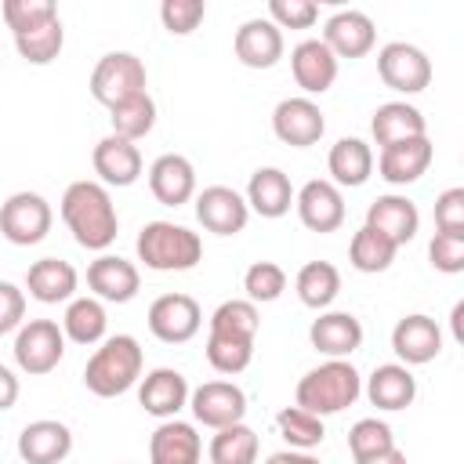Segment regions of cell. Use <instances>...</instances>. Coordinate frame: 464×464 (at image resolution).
Instances as JSON below:
<instances>
[{"mask_svg": "<svg viewBox=\"0 0 464 464\" xmlns=\"http://www.w3.org/2000/svg\"><path fill=\"white\" fill-rule=\"evenodd\" d=\"M62 221L65 228L72 232V239L83 246V250H98L105 254L112 243H116V232H120V218H116V203L109 196V188L102 181H72L65 192H62Z\"/></svg>", "mask_w": 464, "mask_h": 464, "instance_id": "6da1fadb", "label": "cell"}, {"mask_svg": "<svg viewBox=\"0 0 464 464\" xmlns=\"http://www.w3.org/2000/svg\"><path fill=\"white\" fill-rule=\"evenodd\" d=\"M141 366H145V352L138 337L116 334V337H105L102 348H94V355L87 359L83 384L98 399H116L141 381Z\"/></svg>", "mask_w": 464, "mask_h": 464, "instance_id": "7a4b0ae2", "label": "cell"}, {"mask_svg": "<svg viewBox=\"0 0 464 464\" xmlns=\"http://www.w3.org/2000/svg\"><path fill=\"white\" fill-rule=\"evenodd\" d=\"M362 395V377L348 359H326L319 366H312L297 388H294V406L315 413V417H330L348 410L355 399Z\"/></svg>", "mask_w": 464, "mask_h": 464, "instance_id": "3957f363", "label": "cell"}, {"mask_svg": "<svg viewBox=\"0 0 464 464\" xmlns=\"http://www.w3.org/2000/svg\"><path fill=\"white\" fill-rule=\"evenodd\" d=\"M138 261L152 272H188L203 261V239L174 221H145L134 239Z\"/></svg>", "mask_w": 464, "mask_h": 464, "instance_id": "277c9868", "label": "cell"}, {"mask_svg": "<svg viewBox=\"0 0 464 464\" xmlns=\"http://www.w3.org/2000/svg\"><path fill=\"white\" fill-rule=\"evenodd\" d=\"M91 98L102 102L105 109L134 98V94H145L149 87V76H145V62L130 51H109L98 58V65L91 69Z\"/></svg>", "mask_w": 464, "mask_h": 464, "instance_id": "5b68a950", "label": "cell"}, {"mask_svg": "<svg viewBox=\"0 0 464 464\" xmlns=\"http://www.w3.org/2000/svg\"><path fill=\"white\" fill-rule=\"evenodd\" d=\"M51 221H54L51 203L29 188L11 192L0 207V236L14 246H36L40 239H47Z\"/></svg>", "mask_w": 464, "mask_h": 464, "instance_id": "8992f818", "label": "cell"}, {"mask_svg": "<svg viewBox=\"0 0 464 464\" xmlns=\"http://www.w3.org/2000/svg\"><path fill=\"white\" fill-rule=\"evenodd\" d=\"M65 355V334L54 319H25L14 334V362L29 377L51 373Z\"/></svg>", "mask_w": 464, "mask_h": 464, "instance_id": "52a82bcc", "label": "cell"}, {"mask_svg": "<svg viewBox=\"0 0 464 464\" xmlns=\"http://www.w3.org/2000/svg\"><path fill=\"white\" fill-rule=\"evenodd\" d=\"M377 76L399 94H420L431 83V58L406 40H392L377 51Z\"/></svg>", "mask_w": 464, "mask_h": 464, "instance_id": "ba28073f", "label": "cell"}, {"mask_svg": "<svg viewBox=\"0 0 464 464\" xmlns=\"http://www.w3.org/2000/svg\"><path fill=\"white\" fill-rule=\"evenodd\" d=\"M149 334L163 344H185L199 334L203 326V308L196 297L188 294H160L152 304H149Z\"/></svg>", "mask_w": 464, "mask_h": 464, "instance_id": "9c48e42d", "label": "cell"}, {"mask_svg": "<svg viewBox=\"0 0 464 464\" xmlns=\"http://www.w3.org/2000/svg\"><path fill=\"white\" fill-rule=\"evenodd\" d=\"M188 410L203 428H228L246 417V392L232 381H203L188 392Z\"/></svg>", "mask_w": 464, "mask_h": 464, "instance_id": "30bf717a", "label": "cell"}, {"mask_svg": "<svg viewBox=\"0 0 464 464\" xmlns=\"http://www.w3.org/2000/svg\"><path fill=\"white\" fill-rule=\"evenodd\" d=\"M272 130L283 145H294V149H308L315 145L323 134H326V116L323 109L312 102V98H283L276 109H272Z\"/></svg>", "mask_w": 464, "mask_h": 464, "instance_id": "8fae6325", "label": "cell"}, {"mask_svg": "<svg viewBox=\"0 0 464 464\" xmlns=\"http://www.w3.org/2000/svg\"><path fill=\"white\" fill-rule=\"evenodd\" d=\"M87 286H91V297H98V301L127 304L141 290V272L134 261H127L120 254H98L87 265Z\"/></svg>", "mask_w": 464, "mask_h": 464, "instance_id": "7c38bea8", "label": "cell"}, {"mask_svg": "<svg viewBox=\"0 0 464 464\" xmlns=\"http://www.w3.org/2000/svg\"><path fill=\"white\" fill-rule=\"evenodd\" d=\"M294 207L308 232H337L344 225V196L326 178L304 181L301 192H294Z\"/></svg>", "mask_w": 464, "mask_h": 464, "instance_id": "4fadbf2b", "label": "cell"}, {"mask_svg": "<svg viewBox=\"0 0 464 464\" xmlns=\"http://www.w3.org/2000/svg\"><path fill=\"white\" fill-rule=\"evenodd\" d=\"M196 221L214 236H239L250 221L246 199L228 185H207L196 196Z\"/></svg>", "mask_w": 464, "mask_h": 464, "instance_id": "5bb4252c", "label": "cell"}, {"mask_svg": "<svg viewBox=\"0 0 464 464\" xmlns=\"http://www.w3.org/2000/svg\"><path fill=\"white\" fill-rule=\"evenodd\" d=\"M392 352L399 355L402 366H424V362L439 359V352H442V330H439V323L431 315H424V312L402 315L392 326Z\"/></svg>", "mask_w": 464, "mask_h": 464, "instance_id": "9a60e30c", "label": "cell"}, {"mask_svg": "<svg viewBox=\"0 0 464 464\" xmlns=\"http://www.w3.org/2000/svg\"><path fill=\"white\" fill-rule=\"evenodd\" d=\"M319 40L334 51L337 62H341V58H362V54L373 51V44H377V29H373V18H370L366 11L348 7V11H337V14L326 18Z\"/></svg>", "mask_w": 464, "mask_h": 464, "instance_id": "2e32d148", "label": "cell"}, {"mask_svg": "<svg viewBox=\"0 0 464 464\" xmlns=\"http://www.w3.org/2000/svg\"><path fill=\"white\" fill-rule=\"evenodd\" d=\"M290 72H294V83L304 91V98L308 94H326L337 80V58L319 36H308V40L294 44Z\"/></svg>", "mask_w": 464, "mask_h": 464, "instance_id": "e0dca14e", "label": "cell"}, {"mask_svg": "<svg viewBox=\"0 0 464 464\" xmlns=\"http://www.w3.org/2000/svg\"><path fill=\"white\" fill-rule=\"evenodd\" d=\"M91 163H94V174L102 178V185H116V188H127L141 178L145 170V160H141V149L127 138H116V134H105L94 152H91Z\"/></svg>", "mask_w": 464, "mask_h": 464, "instance_id": "ac0fdd59", "label": "cell"}, {"mask_svg": "<svg viewBox=\"0 0 464 464\" xmlns=\"http://www.w3.org/2000/svg\"><path fill=\"white\" fill-rule=\"evenodd\" d=\"M138 402L145 413L160 417V420H174L185 406H188V381L181 370H170V366H160L152 373L141 377L138 384Z\"/></svg>", "mask_w": 464, "mask_h": 464, "instance_id": "d6986e66", "label": "cell"}, {"mask_svg": "<svg viewBox=\"0 0 464 464\" xmlns=\"http://www.w3.org/2000/svg\"><path fill=\"white\" fill-rule=\"evenodd\" d=\"M435 160V149L424 138H410V141H395V145H384L381 156H377V174L388 181V185H413L428 174Z\"/></svg>", "mask_w": 464, "mask_h": 464, "instance_id": "ffe728a7", "label": "cell"}, {"mask_svg": "<svg viewBox=\"0 0 464 464\" xmlns=\"http://www.w3.org/2000/svg\"><path fill=\"white\" fill-rule=\"evenodd\" d=\"M149 192L163 207H181L196 196V167L181 152H163L149 167Z\"/></svg>", "mask_w": 464, "mask_h": 464, "instance_id": "44dd1931", "label": "cell"}, {"mask_svg": "<svg viewBox=\"0 0 464 464\" xmlns=\"http://www.w3.org/2000/svg\"><path fill=\"white\" fill-rule=\"evenodd\" d=\"M366 225L373 232H381L384 239H392L395 246H406L420 228V210H417V203L410 196L388 192V196H377L366 207Z\"/></svg>", "mask_w": 464, "mask_h": 464, "instance_id": "7402d4cb", "label": "cell"}, {"mask_svg": "<svg viewBox=\"0 0 464 464\" xmlns=\"http://www.w3.org/2000/svg\"><path fill=\"white\" fill-rule=\"evenodd\" d=\"M72 453V431L62 420H29L18 435V457L25 464H62Z\"/></svg>", "mask_w": 464, "mask_h": 464, "instance_id": "603a6c76", "label": "cell"}, {"mask_svg": "<svg viewBox=\"0 0 464 464\" xmlns=\"http://www.w3.org/2000/svg\"><path fill=\"white\" fill-rule=\"evenodd\" d=\"M283 29L268 18H246L232 36V51L246 69H272L283 58Z\"/></svg>", "mask_w": 464, "mask_h": 464, "instance_id": "cb8c5ba5", "label": "cell"}, {"mask_svg": "<svg viewBox=\"0 0 464 464\" xmlns=\"http://www.w3.org/2000/svg\"><path fill=\"white\" fill-rule=\"evenodd\" d=\"M308 341L326 359H348L362 344V323L352 312H323L308 326Z\"/></svg>", "mask_w": 464, "mask_h": 464, "instance_id": "d4e9b609", "label": "cell"}, {"mask_svg": "<svg viewBox=\"0 0 464 464\" xmlns=\"http://www.w3.org/2000/svg\"><path fill=\"white\" fill-rule=\"evenodd\" d=\"M203 439L196 435V424L188 420H160V428L149 439V464H199Z\"/></svg>", "mask_w": 464, "mask_h": 464, "instance_id": "484cf974", "label": "cell"}, {"mask_svg": "<svg viewBox=\"0 0 464 464\" xmlns=\"http://www.w3.org/2000/svg\"><path fill=\"white\" fill-rule=\"evenodd\" d=\"M76 286H80V272H76L69 261H62V257H40V261H33L29 272H25V290H29V297L40 301V304L72 301Z\"/></svg>", "mask_w": 464, "mask_h": 464, "instance_id": "4316f807", "label": "cell"}, {"mask_svg": "<svg viewBox=\"0 0 464 464\" xmlns=\"http://www.w3.org/2000/svg\"><path fill=\"white\" fill-rule=\"evenodd\" d=\"M243 199H246V207L254 214L276 221V218L290 214V207H294V185H290V178L279 167H257L250 174V181H246V196Z\"/></svg>", "mask_w": 464, "mask_h": 464, "instance_id": "83f0119b", "label": "cell"}, {"mask_svg": "<svg viewBox=\"0 0 464 464\" xmlns=\"http://www.w3.org/2000/svg\"><path fill=\"white\" fill-rule=\"evenodd\" d=\"M366 399L377 406V410H388V413H395V410H406V406H413V399H417V377L410 373V366H402V362H381L370 377H366Z\"/></svg>", "mask_w": 464, "mask_h": 464, "instance_id": "f1b7e54d", "label": "cell"}, {"mask_svg": "<svg viewBox=\"0 0 464 464\" xmlns=\"http://www.w3.org/2000/svg\"><path fill=\"white\" fill-rule=\"evenodd\" d=\"M326 167H330V181L337 188H359L373 174V149L362 138H337L330 145Z\"/></svg>", "mask_w": 464, "mask_h": 464, "instance_id": "f546056e", "label": "cell"}, {"mask_svg": "<svg viewBox=\"0 0 464 464\" xmlns=\"http://www.w3.org/2000/svg\"><path fill=\"white\" fill-rule=\"evenodd\" d=\"M370 134L384 149V145H395V141L424 138L428 134V123H424V116H420L417 105H410V102H384V105L373 109Z\"/></svg>", "mask_w": 464, "mask_h": 464, "instance_id": "4dcf8cb0", "label": "cell"}, {"mask_svg": "<svg viewBox=\"0 0 464 464\" xmlns=\"http://www.w3.org/2000/svg\"><path fill=\"white\" fill-rule=\"evenodd\" d=\"M105 330H109V315H105V304L98 297H72L65 315H62V334L72 341V344H102L105 341Z\"/></svg>", "mask_w": 464, "mask_h": 464, "instance_id": "1f68e13d", "label": "cell"}, {"mask_svg": "<svg viewBox=\"0 0 464 464\" xmlns=\"http://www.w3.org/2000/svg\"><path fill=\"white\" fill-rule=\"evenodd\" d=\"M294 290H297V297H301L304 308L323 312V308H330L334 297L341 294V272H337V265H330V261H308V265L297 268Z\"/></svg>", "mask_w": 464, "mask_h": 464, "instance_id": "d6a6232c", "label": "cell"}, {"mask_svg": "<svg viewBox=\"0 0 464 464\" xmlns=\"http://www.w3.org/2000/svg\"><path fill=\"white\" fill-rule=\"evenodd\" d=\"M210 464H257V453H261V439L250 424H228V428H218L214 439H210Z\"/></svg>", "mask_w": 464, "mask_h": 464, "instance_id": "836d02e7", "label": "cell"}, {"mask_svg": "<svg viewBox=\"0 0 464 464\" xmlns=\"http://www.w3.org/2000/svg\"><path fill=\"white\" fill-rule=\"evenodd\" d=\"M395 254H399V246H395L392 239H384L381 232H373L370 225H362V228L352 236V243H348V261H352V268H355V272H366V276L388 272L392 261H395Z\"/></svg>", "mask_w": 464, "mask_h": 464, "instance_id": "e575fe53", "label": "cell"}, {"mask_svg": "<svg viewBox=\"0 0 464 464\" xmlns=\"http://www.w3.org/2000/svg\"><path fill=\"white\" fill-rule=\"evenodd\" d=\"M109 123H112V134L116 138H127V141H141L145 134H152L156 127V102L152 94H134L120 105L109 109Z\"/></svg>", "mask_w": 464, "mask_h": 464, "instance_id": "d590c367", "label": "cell"}, {"mask_svg": "<svg viewBox=\"0 0 464 464\" xmlns=\"http://www.w3.org/2000/svg\"><path fill=\"white\" fill-rule=\"evenodd\" d=\"M250 359H254V337H236V334H218V330L207 334V362L218 373L236 377L250 366Z\"/></svg>", "mask_w": 464, "mask_h": 464, "instance_id": "8d00e7d4", "label": "cell"}, {"mask_svg": "<svg viewBox=\"0 0 464 464\" xmlns=\"http://www.w3.org/2000/svg\"><path fill=\"white\" fill-rule=\"evenodd\" d=\"M276 428L279 435L290 442V450H315L323 439H326V428H323V417L301 410V406H283L276 413Z\"/></svg>", "mask_w": 464, "mask_h": 464, "instance_id": "74e56055", "label": "cell"}, {"mask_svg": "<svg viewBox=\"0 0 464 464\" xmlns=\"http://www.w3.org/2000/svg\"><path fill=\"white\" fill-rule=\"evenodd\" d=\"M14 47H18V54H22L29 65H51V62L62 54V47H65L62 18H54V22H47V25L33 29V33L14 36Z\"/></svg>", "mask_w": 464, "mask_h": 464, "instance_id": "f35d334b", "label": "cell"}, {"mask_svg": "<svg viewBox=\"0 0 464 464\" xmlns=\"http://www.w3.org/2000/svg\"><path fill=\"white\" fill-rule=\"evenodd\" d=\"M257 326H261V312L254 301L246 297H232V301H221L210 315V330L218 334H236V337H257Z\"/></svg>", "mask_w": 464, "mask_h": 464, "instance_id": "ab89813d", "label": "cell"}, {"mask_svg": "<svg viewBox=\"0 0 464 464\" xmlns=\"http://www.w3.org/2000/svg\"><path fill=\"white\" fill-rule=\"evenodd\" d=\"M348 450H352V460H370V457H381V453L395 450V435L384 420L362 417L348 431Z\"/></svg>", "mask_w": 464, "mask_h": 464, "instance_id": "60d3db41", "label": "cell"}, {"mask_svg": "<svg viewBox=\"0 0 464 464\" xmlns=\"http://www.w3.org/2000/svg\"><path fill=\"white\" fill-rule=\"evenodd\" d=\"M0 14H4L7 29L14 36H22V33H33V29L54 22L58 18V7H54V0H4L0 4Z\"/></svg>", "mask_w": 464, "mask_h": 464, "instance_id": "b9f144b4", "label": "cell"}, {"mask_svg": "<svg viewBox=\"0 0 464 464\" xmlns=\"http://www.w3.org/2000/svg\"><path fill=\"white\" fill-rule=\"evenodd\" d=\"M243 290H246V301H254V304L279 301L283 290H286V272H283V265H276V261H254V265L243 272Z\"/></svg>", "mask_w": 464, "mask_h": 464, "instance_id": "7bdbcfd3", "label": "cell"}, {"mask_svg": "<svg viewBox=\"0 0 464 464\" xmlns=\"http://www.w3.org/2000/svg\"><path fill=\"white\" fill-rule=\"evenodd\" d=\"M203 18H207L203 0H163L160 4V22L170 36H188L192 29H199Z\"/></svg>", "mask_w": 464, "mask_h": 464, "instance_id": "ee69618b", "label": "cell"}, {"mask_svg": "<svg viewBox=\"0 0 464 464\" xmlns=\"http://www.w3.org/2000/svg\"><path fill=\"white\" fill-rule=\"evenodd\" d=\"M428 261L442 276L464 272V232H435L428 243Z\"/></svg>", "mask_w": 464, "mask_h": 464, "instance_id": "f6af8a7d", "label": "cell"}, {"mask_svg": "<svg viewBox=\"0 0 464 464\" xmlns=\"http://www.w3.org/2000/svg\"><path fill=\"white\" fill-rule=\"evenodd\" d=\"M319 7L312 0H268V22L276 29H312Z\"/></svg>", "mask_w": 464, "mask_h": 464, "instance_id": "bcb514c9", "label": "cell"}, {"mask_svg": "<svg viewBox=\"0 0 464 464\" xmlns=\"http://www.w3.org/2000/svg\"><path fill=\"white\" fill-rule=\"evenodd\" d=\"M435 228L439 232H464V188L453 185L435 199Z\"/></svg>", "mask_w": 464, "mask_h": 464, "instance_id": "7dc6e473", "label": "cell"}, {"mask_svg": "<svg viewBox=\"0 0 464 464\" xmlns=\"http://www.w3.org/2000/svg\"><path fill=\"white\" fill-rule=\"evenodd\" d=\"M25 323V290L0 279V334H11Z\"/></svg>", "mask_w": 464, "mask_h": 464, "instance_id": "c3c4849f", "label": "cell"}, {"mask_svg": "<svg viewBox=\"0 0 464 464\" xmlns=\"http://www.w3.org/2000/svg\"><path fill=\"white\" fill-rule=\"evenodd\" d=\"M18 377H14V370H7L4 362H0V410H11L14 402H18Z\"/></svg>", "mask_w": 464, "mask_h": 464, "instance_id": "681fc988", "label": "cell"}, {"mask_svg": "<svg viewBox=\"0 0 464 464\" xmlns=\"http://www.w3.org/2000/svg\"><path fill=\"white\" fill-rule=\"evenodd\" d=\"M265 464H319V457H312V453H304V450H279V453H272Z\"/></svg>", "mask_w": 464, "mask_h": 464, "instance_id": "f907efd6", "label": "cell"}, {"mask_svg": "<svg viewBox=\"0 0 464 464\" xmlns=\"http://www.w3.org/2000/svg\"><path fill=\"white\" fill-rule=\"evenodd\" d=\"M355 464H406V453L395 446V450H388V453H381V457H370V460H355Z\"/></svg>", "mask_w": 464, "mask_h": 464, "instance_id": "816d5d0a", "label": "cell"}, {"mask_svg": "<svg viewBox=\"0 0 464 464\" xmlns=\"http://www.w3.org/2000/svg\"><path fill=\"white\" fill-rule=\"evenodd\" d=\"M460 319H464V301H457V304H453V337H457V341H464V330H460Z\"/></svg>", "mask_w": 464, "mask_h": 464, "instance_id": "f5cc1de1", "label": "cell"}]
</instances>
